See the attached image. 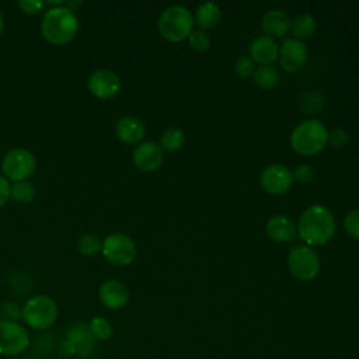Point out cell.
Here are the masks:
<instances>
[{"instance_id":"26","label":"cell","mask_w":359,"mask_h":359,"mask_svg":"<svg viewBox=\"0 0 359 359\" xmlns=\"http://www.w3.org/2000/svg\"><path fill=\"white\" fill-rule=\"evenodd\" d=\"M88 327H90V331H91V334H93V337H94L95 339L107 341V339H109L111 335H112V325H111V323H109L105 317H102V316H95V317L90 321Z\"/></svg>"},{"instance_id":"14","label":"cell","mask_w":359,"mask_h":359,"mask_svg":"<svg viewBox=\"0 0 359 359\" xmlns=\"http://www.w3.org/2000/svg\"><path fill=\"white\" fill-rule=\"evenodd\" d=\"M133 163L135 165L146 172L157 170L163 164V150L160 144L154 142L140 143L133 150Z\"/></svg>"},{"instance_id":"1","label":"cell","mask_w":359,"mask_h":359,"mask_svg":"<svg viewBox=\"0 0 359 359\" xmlns=\"http://www.w3.org/2000/svg\"><path fill=\"white\" fill-rule=\"evenodd\" d=\"M297 233L307 245H323L335 233V219L330 209L321 205L309 206L300 216Z\"/></svg>"},{"instance_id":"21","label":"cell","mask_w":359,"mask_h":359,"mask_svg":"<svg viewBox=\"0 0 359 359\" xmlns=\"http://www.w3.org/2000/svg\"><path fill=\"white\" fill-rule=\"evenodd\" d=\"M290 31L293 34V38L302 41L304 38H309L316 31V21L310 14H299L290 21Z\"/></svg>"},{"instance_id":"9","label":"cell","mask_w":359,"mask_h":359,"mask_svg":"<svg viewBox=\"0 0 359 359\" xmlns=\"http://www.w3.org/2000/svg\"><path fill=\"white\" fill-rule=\"evenodd\" d=\"M36 167V160L34 154L27 150V149H13L10 150L1 161V168L4 175L17 182V181H24L28 177L32 175Z\"/></svg>"},{"instance_id":"36","label":"cell","mask_w":359,"mask_h":359,"mask_svg":"<svg viewBox=\"0 0 359 359\" xmlns=\"http://www.w3.org/2000/svg\"><path fill=\"white\" fill-rule=\"evenodd\" d=\"M3 28H4V20H3V15H1V13H0V35H1V32H3Z\"/></svg>"},{"instance_id":"27","label":"cell","mask_w":359,"mask_h":359,"mask_svg":"<svg viewBox=\"0 0 359 359\" xmlns=\"http://www.w3.org/2000/svg\"><path fill=\"white\" fill-rule=\"evenodd\" d=\"M344 229L355 240H359V209L351 210L344 219Z\"/></svg>"},{"instance_id":"32","label":"cell","mask_w":359,"mask_h":359,"mask_svg":"<svg viewBox=\"0 0 359 359\" xmlns=\"http://www.w3.org/2000/svg\"><path fill=\"white\" fill-rule=\"evenodd\" d=\"M324 105V100L321 95H318L317 93H311V94H307L302 102V107L303 109L307 112V114H316L318 112Z\"/></svg>"},{"instance_id":"12","label":"cell","mask_w":359,"mask_h":359,"mask_svg":"<svg viewBox=\"0 0 359 359\" xmlns=\"http://www.w3.org/2000/svg\"><path fill=\"white\" fill-rule=\"evenodd\" d=\"M279 60L282 67L289 72H297L303 67L307 59V48L303 43V41H299L296 38H287L283 41V43L279 48Z\"/></svg>"},{"instance_id":"11","label":"cell","mask_w":359,"mask_h":359,"mask_svg":"<svg viewBox=\"0 0 359 359\" xmlns=\"http://www.w3.org/2000/svg\"><path fill=\"white\" fill-rule=\"evenodd\" d=\"M87 87L93 95L101 100L111 98L121 90V79L118 74L108 69L95 70L87 80Z\"/></svg>"},{"instance_id":"6","label":"cell","mask_w":359,"mask_h":359,"mask_svg":"<svg viewBox=\"0 0 359 359\" xmlns=\"http://www.w3.org/2000/svg\"><path fill=\"white\" fill-rule=\"evenodd\" d=\"M104 258L116 266H126L136 257V245L133 240L123 233H111L102 241Z\"/></svg>"},{"instance_id":"2","label":"cell","mask_w":359,"mask_h":359,"mask_svg":"<svg viewBox=\"0 0 359 359\" xmlns=\"http://www.w3.org/2000/svg\"><path fill=\"white\" fill-rule=\"evenodd\" d=\"M79 31L76 14L67 7H55L45 13L41 22L43 38L53 45H65L70 42Z\"/></svg>"},{"instance_id":"7","label":"cell","mask_w":359,"mask_h":359,"mask_svg":"<svg viewBox=\"0 0 359 359\" xmlns=\"http://www.w3.org/2000/svg\"><path fill=\"white\" fill-rule=\"evenodd\" d=\"M287 268L299 280H311L320 272L318 254L309 245H297L287 255Z\"/></svg>"},{"instance_id":"31","label":"cell","mask_w":359,"mask_h":359,"mask_svg":"<svg viewBox=\"0 0 359 359\" xmlns=\"http://www.w3.org/2000/svg\"><path fill=\"white\" fill-rule=\"evenodd\" d=\"M292 175H293V181H297L300 184H310L314 178V170L309 164H299L292 171Z\"/></svg>"},{"instance_id":"25","label":"cell","mask_w":359,"mask_h":359,"mask_svg":"<svg viewBox=\"0 0 359 359\" xmlns=\"http://www.w3.org/2000/svg\"><path fill=\"white\" fill-rule=\"evenodd\" d=\"M77 248L83 255L91 257L95 255L102 248L101 238L94 233H86L83 234L77 241Z\"/></svg>"},{"instance_id":"17","label":"cell","mask_w":359,"mask_h":359,"mask_svg":"<svg viewBox=\"0 0 359 359\" xmlns=\"http://www.w3.org/2000/svg\"><path fill=\"white\" fill-rule=\"evenodd\" d=\"M66 337H67V341H70L74 345L76 353L81 356H88L93 353L95 346V338L93 337L88 325L83 323L73 324L67 330Z\"/></svg>"},{"instance_id":"8","label":"cell","mask_w":359,"mask_h":359,"mask_svg":"<svg viewBox=\"0 0 359 359\" xmlns=\"http://www.w3.org/2000/svg\"><path fill=\"white\" fill-rule=\"evenodd\" d=\"M29 345V334L15 320H0V355L17 356Z\"/></svg>"},{"instance_id":"28","label":"cell","mask_w":359,"mask_h":359,"mask_svg":"<svg viewBox=\"0 0 359 359\" xmlns=\"http://www.w3.org/2000/svg\"><path fill=\"white\" fill-rule=\"evenodd\" d=\"M234 69H236V73L241 79H247V77L254 76V73H255V63H254V60L251 57L241 56V57L237 59Z\"/></svg>"},{"instance_id":"24","label":"cell","mask_w":359,"mask_h":359,"mask_svg":"<svg viewBox=\"0 0 359 359\" xmlns=\"http://www.w3.org/2000/svg\"><path fill=\"white\" fill-rule=\"evenodd\" d=\"M10 196L18 203H28L35 196V188L27 180L17 181L10 187Z\"/></svg>"},{"instance_id":"16","label":"cell","mask_w":359,"mask_h":359,"mask_svg":"<svg viewBox=\"0 0 359 359\" xmlns=\"http://www.w3.org/2000/svg\"><path fill=\"white\" fill-rule=\"evenodd\" d=\"M144 125L136 116H123L115 123V133L118 139L126 144H136L144 136Z\"/></svg>"},{"instance_id":"18","label":"cell","mask_w":359,"mask_h":359,"mask_svg":"<svg viewBox=\"0 0 359 359\" xmlns=\"http://www.w3.org/2000/svg\"><path fill=\"white\" fill-rule=\"evenodd\" d=\"M262 29L269 38H280L290 29V18L280 8H272L262 17Z\"/></svg>"},{"instance_id":"4","label":"cell","mask_w":359,"mask_h":359,"mask_svg":"<svg viewBox=\"0 0 359 359\" xmlns=\"http://www.w3.org/2000/svg\"><path fill=\"white\" fill-rule=\"evenodd\" d=\"M158 31L170 42H181L194 31V15L184 6H170L158 17Z\"/></svg>"},{"instance_id":"35","label":"cell","mask_w":359,"mask_h":359,"mask_svg":"<svg viewBox=\"0 0 359 359\" xmlns=\"http://www.w3.org/2000/svg\"><path fill=\"white\" fill-rule=\"evenodd\" d=\"M59 351H60V353L62 355H65V356H70V355H73V353H76V348H74V345L70 342V341H63L62 344H60V346H59Z\"/></svg>"},{"instance_id":"15","label":"cell","mask_w":359,"mask_h":359,"mask_svg":"<svg viewBox=\"0 0 359 359\" xmlns=\"http://www.w3.org/2000/svg\"><path fill=\"white\" fill-rule=\"evenodd\" d=\"M279 55V46L275 42V39L262 35L255 38L250 45V56L254 60V63H259L262 66H271L272 62Z\"/></svg>"},{"instance_id":"5","label":"cell","mask_w":359,"mask_h":359,"mask_svg":"<svg viewBox=\"0 0 359 359\" xmlns=\"http://www.w3.org/2000/svg\"><path fill=\"white\" fill-rule=\"evenodd\" d=\"M59 310L56 302L45 294L29 297L21 310V316L27 325L34 330H46L52 327L57 318Z\"/></svg>"},{"instance_id":"29","label":"cell","mask_w":359,"mask_h":359,"mask_svg":"<svg viewBox=\"0 0 359 359\" xmlns=\"http://www.w3.org/2000/svg\"><path fill=\"white\" fill-rule=\"evenodd\" d=\"M188 41H189V45L192 46V49H195L198 52L206 50L209 48V45H210L209 36L203 31H201V29L192 31L191 35L188 36Z\"/></svg>"},{"instance_id":"23","label":"cell","mask_w":359,"mask_h":359,"mask_svg":"<svg viewBox=\"0 0 359 359\" xmlns=\"http://www.w3.org/2000/svg\"><path fill=\"white\" fill-rule=\"evenodd\" d=\"M254 81L255 84L262 90H269L275 87L279 81V73L272 66H261L255 69L254 73Z\"/></svg>"},{"instance_id":"20","label":"cell","mask_w":359,"mask_h":359,"mask_svg":"<svg viewBox=\"0 0 359 359\" xmlns=\"http://www.w3.org/2000/svg\"><path fill=\"white\" fill-rule=\"evenodd\" d=\"M220 8L217 4L212 3V1H206L202 3L194 15V22L202 29H210L213 27H216L220 21Z\"/></svg>"},{"instance_id":"30","label":"cell","mask_w":359,"mask_h":359,"mask_svg":"<svg viewBox=\"0 0 359 359\" xmlns=\"http://www.w3.org/2000/svg\"><path fill=\"white\" fill-rule=\"evenodd\" d=\"M348 142H349V135L342 128H334L331 132H328L327 143H330L332 147L341 149V147L346 146Z\"/></svg>"},{"instance_id":"10","label":"cell","mask_w":359,"mask_h":359,"mask_svg":"<svg viewBox=\"0 0 359 359\" xmlns=\"http://www.w3.org/2000/svg\"><path fill=\"white\" fill-rule=\"evenodd\" d=\"M259 184L268 194L280 195L290 189L293 184L292 171L282 164H271L265 167L259 175Z\"/></svg>"},{"instance_id":"34","label":"cell","mask_w":359,"mask_h":359,"mask_svg":"<svg viewBox=\"0 0 359 359\" xmlns=\"http://www.w3.org/2000/svg\"><path fill=\"white\" fill-rule=\"evenodd\" d=\"M10 182L7 178L0 175V208L7 202V199L10 198Z\"/></svg>"},{"instance_id":"19","label":"cell","mask_w":359,"mask_h":359,"mask_svg":"<svg viewBox=\"0 0 359 359\" xmlns=\"http://www.w3.org/2000/svg\"><path fill=\"white\" fill-rule=\"evenodd\" d=\"M268 236L278 243H287L296 237V224L286 216L276 215L266 222Z\"/></svg>"},{"instance_id":"22","label":"cell","mask_w":359,"mask_h":359,"mask_svg":"<svg viewBox=\"0 0 359 359\" xmlns=\"http://www.w3.org/2000/svg\"><path fill=\"white\" fill-rule=\"evenodd\" d=\"M185 142V135L181 129L178 128H168L163 132L160 137V147L161 150H165L168 153L177 151L182 147Z\"/></svg>"},{"instance_id":"13","label":"cell","mask_w":359,"mask_h":359,"mask_svg":"<svg viewBox=\"0 0 359 359\" xmlns=\"http://www.w3.org/2000/svg\"><path fill=\"white\" fill-rule=\"evenodd\" d=\"M98 297L107 309L118 310L129 302V289L121 280L108 279L100 286Z\"/></svg>"},{"instance_id":"33","label":"cell","mask_w":359,"mask_h":359,"mask_svg":"<svg viewBox=\"0 0 359 359\" xmlns=\"http://www.w3.org/2000/svg\"><path fill=\"white\" fill-rule=\"evenodd\" d=\"M43 3L41 0H20L18 7L28 14H35L42 8Z\"/></svg>"},{"instance_id":"3","label":"cell","mask_w":359,"mask_h":359,"mask_svg":"<svg viewBox=\"0 0 359 359\" xmlns=\"http://www.w3.org/2000/svg\"><path fill=\"white\" fill-rule=\"evenodd\" d=\"M328 130L318 119H307L299 123L290 135L292 149L302 156H314L327 144Z\"/></svg>"}]
</instances>
